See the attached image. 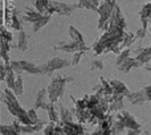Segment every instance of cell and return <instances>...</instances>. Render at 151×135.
I'll use <instances>...</instances> for the list:
<instances>
[{
	"mask_svg": "<svg viewBox=\"0 0 151 135\" xmlns=\"http://www.w3.org/2000/svg\"><path fill=\"white\" fill-rule=\"evenodd\" d=\"M150 32H151V19H150Z\"/></svg>",
	"mask_w": 151,
	"mask_h": 135,
	"instance_id": "83f0119b",
	"label": "cell"
},
{
	"mask_svg": "<svg viewBox=\"0 0 151 135\" xmlns=\"http://www.w3.org/2000/svg\"><path fill=\"white\" fill-rule=\"evenodd\" d=\"M91 69L93 70H102L104 69V64H102V61H98V60L93 61V62H91Z\"/></svg>",
	"mask_w": 151,
	"mask_h": 135,
	"instance_id": "7402d4cb",
	"label": "cell"
},
{
	"mask_svg": "<svg viewBox=\"0 0 151 135\" xmlns=\"http://www.w3.org/2000/svg\"><path fill=\"white\" fill-rule=\"evenodd\" d=\"M13 91H15L16 96H21L23 94V77L20 74L17 75L15 82V88H13Z\"/></svg>",
	"mask_w": 151,
	"mask_h": 135,
	"instance_id": "5bb4252c",
	"label": "cell"
},
{
	"mask_svg": "<svg viewBox=\"0 0 151 135\" xmlns=\"http://www.w3.org/2000/svg\"><path fill=\"white\" fill-rule=\"evenodd\" d=\"M126 98L129 99V102H130L131 105H143L145 102L147 101L142 90L135 91V93H130V91H129V93L126 94Z\"/></svg>",
	"mask_w": 151,
	"mask_h": 135,
	"instance_id": "8992f818",
	"label": "cell"
},
{
	"mask_svg": "<svg viewBox=\"0 0 151 135\" xmlns=\"http://www.w3.org/2000/svg\"><path fill=\"white\" fill-rule=\"evenodd\" d=\"M123 107V96H115L113 102L110 103V110L117 111V110H122Z\"/></svg>",
	"mask_w": 151,
	"mask_h": 135,
	"instance_id": "7c38bea8",
	"label": "cell"
},
{
	"mask_svg": "<svg viewBox=\"0 0 151 135\" xmlns=\"http://www.w3.org/2000/svg\"><path fill=\"white\" fill-rule=\"evenodd\" d=\"M3 99H4V102L7 103V107L8 110L11 111V114L12 115H16V117H19L20 115V113L23 111V109L20 107V105H19L17 99H16V97L12 94V91L9 90V89H5L4 90V96H3Z\"/></svg>",
	"mask_w": 151,
	"mask_h": 135,
	"instance_id": "7a4b0ae2",
	"label": "cell"
},
{
	"mask_svg": "<svg viewBox=\"0 0 151 135\" xmlns=\"http://www.w3.org/2000/svg\"><path fill=\"white\" fill-rule=\"evenodd\" d=\"M82 55H83V52H76L74 56H73V60H72V64H73V65H77V64L80 62V58L82 57Z\"/></svg>",
	"mask_w": 151,
	"mask_h": 135,
	"instance_id": "cb8c5ba5",
	"label": "cell"
},
{
	"mask_svg": "<svg viewBox=\"0 0 151 135\" xmlns=\"http://www.w3.org/2000/svg\"><path fill=\"white\" fill-rule=\"evenodd\" d=\"M101 82H102V88H104L105 93L111 94V93H113V89H111V86H110V83H107L106 81L104 80V78H101Z\"/></svg>",
	"mask_w": 151,
	"mask_h": 135,
	"instance_id": "44dd1931",
	"label": "cell"
},
{
	"mask_svg": "<svg viewBox=\"0 0 151 135\" xmlns=\"http://www.w3.org/2000/svg\"><path fill=\"white\" fill-rule=\"evenodd\" d=\"M60 117H61V121H63L64 123H69V122H72V119H73V115L70 114V111H69L68 109H65L63 105H60Z\"/></svg>",
	"mask_w": 151,
	"mask_h": 135,
	"instance_id": "4fadbf2b",
	"label": "cell"
},
{
	"mask_svg": "<svg viewBox=\"0 0 151 135\" xmlns=\"http://www.w3.org/2000/svg\"><path fill=\"white\" fill-rule=\"evenodd\" d=\"M138 66H142V64L139 62V61H137V58L129 57L127 60L123 61V62L118 66V69H119L121 72H123V73H127V72H130L133 68H138Z\"/></svg>",
	"mask_w": 151,
	"mask_h": 135,
	"instance_id": "ba28073f",
	"label": "cell"
},
{
	"mask_svg": "<svg viewBox=\"0 0 151 135\" xmlns=\"http://www.w3.org/2000/svg\"><path fill=\"white\" fill-rule=\"evenodd\" d=\"M129 55H130V49L129 48H126L125 50H122V52L118 55V57H117V62H115V65H117V68L121 65V64L123 62V61H126L129 58Z\"/></svg>",
	"mask_w": 151,
	"mask_h": 135,
	"instance_id": "9a60e30c",
	"label": "cell"
},
{
	"mask_svg": "<svg viewBox=\"0 0 151 135\" xmlns=\"http://www.w3.org/2000/svg\"><path fill=\"white\" fill-rule=\"evenodd\" d=\"M70 64L72 62H69L68 60H63V58H60V57H55L53 60H50L48 64L40 66V70H41V73L49 74V73L55 72V70H60V69H63V68L69 66Z\"/></svg>",
	"mask_w": 151,
	"mask_h": 135,
	"instance_id": "3957f363",
	"label": "cell"
},
{
	"mask_svg": "<svg viewBox=\"0 0 151 135\" xmlns=\"http://www.w3.org/2000/svg\"><path fill=\"white\" fill-rule=\"evenodd\" d=\"M0 131L3 133V135H19V133L12 127V126H1Z\"/></svg>",
	"mask_w": 151,
	"mask_h": 135,
	"instance_id": "ac0fdd59",
	"label": "cell"
},
{
	"mask_svg": "<svg viewBox=\"0 0 151 135\" xmlns=\"http://www.w3.org/2000/svg\"><path fill=\"white\" fill-rule=\"evenodd\" d=\"M110 86L113 89V93H115V96H123L126 97V94L129 93L127 88L123 85L121 81H110Z\"/></svg>",
	"mask_w": 151,
	"mask_h": 135,
	"instance_id": "9c48e42d",
	"label": "cell"
},
{
	"mask_svg": "<svg viewBox=\"0 0 151 135\" xmlns=\"http://www.w3.org/2000/svg\"><path fill=\"white\" fill-rule=\"evenodd\" d=\"M122 119H123V123L125 126L129 129V130H141V126L139 123L134 119V117L130 114L129 111H123L122 113Z\"/></svg>",
	"mask_w": 151,
	"mask_h": 135,
	"instance_id": "5b68a950",
	"label": "cell"
},
{
	"mask_svg": "<svg viewBox=\"0 0 151 135\" xmlns=\"http://www.w3.org/2000/svg\"><path fill=\"white\" fill-rule=\"evenodd\" d=\"M145 68H146V70H149V72H151V65H145Z\"/></svg>",
	"mask_w": 151,
	"mask_h": 135,
	"instance_id": "484cf974",
	"label": "cell"
},
{
	"mask_svg": "<svg viewBox=\"0 0 151 135\" xmlns=\"http://www.w3.org/2000/svg\"><path fill=\"white\" fill-rule=\"evenodd\" d=\"M142 91H143V94H145V97H146L147 101H151V85L145 86V88L142 89Z\"/></svg>",
	"mask_w": 151,
	"mask_h": 135,
	"instance_id": "603a6c76",
	"label": "cell"
},
{
	"mask_svg": "<svg viewBox=\"0 0 151 135\" xmlns=\"http://www.w3.org/2000/svg\"><path fill=\"white\" fill-rule=\"evenodd\" d=\"M47 93H48V89H41V90L37 93L36 102H35V106H33L35 110H37V109L47 110L48 109V105L49 103H45V96H47Z\"/></svg>",
	"mask_w": 151,
	"mask_h": 135,
	"instance_id": "52a82bcc",
	"label": "cell"
},
{
	"mask_svg": "<svg viewBox=\"0 0 151 135\" xmlns=\"http://www.w3.org/2000/svg\"><path fill=\"white\" fill-rule=\"evenodd\" d=\"M17 49L21 50V52H24V50L28 49V41H27V34L24 31L19 32V42H17Z\"/></svg>",
	"mask_w": 151,
	"mask_h": 135,
	"instance_id": "30bf717a",
	"label": "cell"
},
{
	"mask_svg": "<svg viewBox=\"0 0 151 135\" xmlns=\"http://www.w3.org/2000/svg\"><path fill=\"white\" fill-rule=\"evenodd\" d=\"M28 117H29V119L32 121V123H37L39 122V118H37V115H36V110L35 109H32V110H29L28 111Z\"/></svg>",
	"mask_w": 151,
	"mask_h": 135,
	"instance_id": "ffe728a7",
	"label": "cell"
},
{
	"mask_svg": "<svg viewBox=\"0 0 151 135\" xmlns=\"http://www.w3.org/2000/svg\"><path fill=\"white\" fill-rule=\"evenodd\" d=\"M145 135H150V133L149 131H145Z\"/></svg>",
	"mask_w": 151,
	"mask_h": 135,
	"instance_id": "4316f807",
	"label": "cell"
},
{
	"mask_svg": "<svg viewBox=\"0 0 151 135\" xmlns=\"http://www.w3.org/2000/svg\"><path fill=\"white\" fill-rule=\"evenodd\" d=\"M141 130H129V135H138Z\"/></svg>",
	"mask_w": 151,
	"mask_h": 135,
	"instance_id": "d4e9b609",
	"label": "cell"
},
{
	"mask_svg": "<svg viewBox=\"0 0 151 135\" xmlns=\"http://www.w3.org/2000/svg\"><path fill=\"white\" fill-rule=\"evenodd\" d=\"M146 28H147V27H143L142 29H139V31L137 32V34H135V40H139V42H141L142 40L145 39V36H146Z\"/></svg>",
	"mask_w": 151,
	"mask_h": 135,
	"instance_id": "d6986e66",
	"label": "cell"
},
{
	"mask_svg": "<svg viewBox=\"0 0 151 135\" xmlns=\"http://www.w3.org/2000/svg\"><path fill=\"white\" fill-rule=\"evenodd\" d=\"M47 111H48V114H49L50 122H57V121H58V114L56 113V110H55V105H53V103L48 105Z\"/></svg>",
	"mask_w": 151,
	"mask_h": 135,
	"instance_id": "2e32d148",
	"label": "cell"
},
{
	"mask_svg": "<svg viewBox=\"0 0 151 135\" xmlns=\"http://www.w3.org/2000/svg\"><path fill=\"white\" fill-rule=\"evenodd\" d=\"M12 69L15 70L17 74H20L21 72H27V73H32V74H40L41 70H40V66H36L33 64L28 62V61H13L11 64Z\"/></svg>",
	"mask_w": 151,
	"mask_h": 135,
	"instance_id": "277c9868",
	"label": "cell"
},
{
	"mask_svg": "<svg viewBox=\"0 0 151 135\" xmlns=\"http://www.w3.org/2000/svg\"><path fill=\"white\" fill-rule=\"evenodd\" d=\"M69 34H70L72 37V41L74 42H80V44H85L83 42V39H82V34L80 33V31L78 29H76L74 27H69Z\"/></svg>",
	"mask_w": 151,
	"mask_h": 135,
	"instance_id": "8fae6325",
	"label": "cell"
},
{
	"mask_svg": "<svg viewBox=\"0 0 151 135\" xmlns=\"http://www.w3.org/2000/svg\"><path fill=\"white\" fill-rule=\"evenodd\" d=\"M134 40H135V34H134V33L126 34L125 39H123V41H122V47L125 48V49H126V48H129L134 42Z\"/></svg>",
	"mask_w": 151,
	"mask_h": 135,
	"instance_id": "e0dca14e",
	"label": "cell"
},
{
	"mask_svg": "<svg viewBox=\"0 0 151 135\" xmlns=\"http://www.w3.org/2000/svg\"><path fill=\"white\" fill-rule=\"evenodd\" d=\"M72 81H74L73 77H61V75H57L56 78H53L49 88H48V96H49L50 103H55L63 96L66 82H72Z\"/></svg>",
	"mask_w": 151,
	"mask_h": 135,
	"instance_id": "6da1fadb",
	"label": "cell"
}]
</instances>
